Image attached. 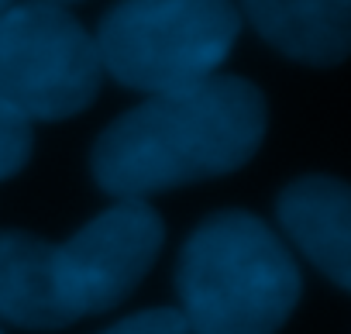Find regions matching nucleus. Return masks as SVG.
Returning a JSON list of instances; mask_svg holds the SVG:
<instances>
[{"label": "nucleus", "instance_id": "5", "mask_svg": "<svg viewBox=\"0 0 351 334\" xmlns=\"http://www.w3.org/2000/svg\"><path fill=\"white\" fill-rule=\"evenodd\" d=\"M162 221L145 200H117L56 245V283L73 320L128 300L162 248Z\"/></svg>", "mask_w": 351, "mask_h": 334}, {"label": "nucleus", "instance_id": "4", "mask_svg": "<svg viewBox=\"0 0 351 334\" xmlns=\"http://www.w3.org/2000/svg\"><path fill=\"white\" fill-rule=\"evenodd\" d=\"M104 66L93 35L52 4L0 11V104L28 121H62L86 110Z\"/></svg>", "mask_w": 351, "mask_h": 334}, {"label": "nucleus", "instance_id": "10", "mask_svg": "<svg viewBox=\"0 0 351 334\" xmlns=\"http://www.w3.org/2000/svg\"><path fill=\"white\" fill-rule=\"evenodd\" d=\"M104 334H190L186 320L180 317V310L172 307H158V310H141L124 317L121 324L107 327Z\"/></svg>", "mask_w": 351, "mask_h": 334}, {"label": "nucleus", "instance_id": "11", "mask_svg": "<svg viewBox=\"0 0 351 334\" xmlns=\"http://www.w3.org/2000/svg\"><path fill=\"white\" fill-rule=\"evenodd\" d=\"M35 4H52V8H69V4H76V0H35Z\"/></svg>", "mask_w": 351, "mask_h": 334}, {"label": "nucleus", "instance_id": "9", "mask_svg": "<svg viewBox=\"0 0 351 334\" xmlns=\"http://www.w3.org/2000/svg\"><path fill=\"white\" fill-rule=\"evenodd\" d=\"M32 145H35L32 121L0 104V180L25 169L32 158Z\"/></svg>", "mask_w": 351, "mask_h": 334}, {"label": "nucleus", "instance_id": "3", "mask_svg": "<svg viewBox=\"0 0 351 334\" xmlns=\"http://www.w3.org/2000/svg\"><path fill=\"white\" fill-rule=\"evenodd\" d=\"M238 32L234 0H121L93 42L104 73L155 97L217 76Z\"/></svg>", "mask_w": 351, "mask_h": 334}, {"label": "nucleus", "instance_id": "12", "mask_svg": "<svg viewBox=\"0 0 351 334\" xmlns=\"http://www.w3.org/2000/svg\"><path fill=\"white\" fill-rule=\"evenodd\" d=\"M11 8V0H0V11H8Z\"/></svg>", "mask_w": 351, "mask_h": 334}, {"label": "nucleus", "instance_id": "1", "mask_svg": "<svg viewBox=\"0 0 351 334\" xmlns=\"http://www.w3.org/2000/svg\"><path fill=\"white\" fill-rule=\"evenodd\" d=\"M262 134L265 97L258 86L241 76H210L121 114L93 145V180L117 200H145L241 169Z\"/></svg>", "mask_w": 351, "mask_h": 334}, {"label": "nucleus", "instance_id": "2", "mask_svg": "<svg viewBox=\"0 0 351 334\" xmlns=\"http://www.w3.org/2000/svg\"><path fill=\"white\" fill-rule=\"evenodd\" d=\"M176 289L190 334H276L296 310L303 283L265 221L221 211L183 245Z\"/></svg>", "mask_w": 351, "mask_h": 334}, {"label": "nucleus", "instance_id": "6", "mask_svg": "<svg viewBox=\"0 0 351 334\" xmlns=\"http://www.w3.org/2000/svg\"><path fill=\"white\" fill-rule=\"evenodd\" d=\"M279 224L289 241L341 289L351 286V197L334 176H303L279 193Z\"/></svg>", "mask_w": 351, "mask_h": 334}, {"label": "nucleus", "instance_id": "8", "mask_svg": "<svg viewBox=\"0 0 351 334\" xmlns=\"http://www.w3.org/2000/svg\"><path fill=\"white\" fill-rule=\"evenodd\" d=\"M56 245L25 231H0V317L52 331L73 324L59 283H56Z\"/></svg>", "mask_w": 351, "mask_h": 334}, {"label": "nucleus", "instance_id": "7", "mask_svg": "<svg viewBox=\"0 0 351 334\" xmlns=\"http://www.w3.org/2000/svg\"><path fill=\"white\" fill-rule=\"evenodd\" d=\"M241 11L296 62L337 66L351 49V0H241Z\"/></svg>", "mask_w": 351, "mask_h": 334}]
</instances>
